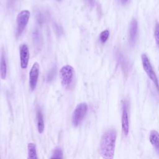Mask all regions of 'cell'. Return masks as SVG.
<instances>
[{
	"mask_svg": "<svg viewBox=\"0 0 159 159\" xmlns=\"http://www.w3.org/2000/svg\"><path fill=\"white\" fill-rule=\"evenodd\" d=\"M116 137L117 132L114 129H108L102 135L100 142V153L104 158H113Z\"/></svg>",
	"mask_w": 159,
	"mask_h": 159,
	"instance_id": "1",
	"label": "cell"
},
{
	"mask_svg": "<svg viewBox=\"0 0 159 159\" xmlns=\"http://www.w3.org/2000/svg\"><path fill=\"white\" fill-rule=\"evenodd\" d=\"M60 76L61 84L66 89H71L75 84V72L70 65H65L60 70Z\"/></svg>",
	"mask_w": 159,
	"mask_h": 159,
	"instance_id": "2",
	"label": "cell"
},
{
	"mask_svg": "<svg viewBox=\"0 0 159 159\" xmlns=\"http://www.w3.org/2000/svg\"><path fill=\"white\" fill-rule=\"evenodd\" d=\"M142 66L144 71L147 73L148 78L151 80V81L155 84L158 93H159V83L157 78V76L153 69V67L150 63L149 58L145 54H142L141 56Z\"/></svg>",
	"mask_w": 159,
	"mask_h": 159,
	"instance_id": "3",
	"label": "cell"
},
{
	"mask_svg": "<svg viewBox=\"0 0 159 159\" xmlns=\"http://www.w3.org/2000/svg\"><path fill=\"white\" fill-rule=\"evenodd\" d=\"M30 16V13L27 10H24L20 11L17 16L16 22L17 27L16 30V37H19L21 35L22 32H24L28 21L29 20Z\"/></svg>",
	"mask_w": 159,
	"mask_h": 159,
	"instance_id": "4",
	"label": "cell"
},
{
	"mask_svg": "<svg viewBox=\"0 0 159 159\" xmlns=\"http://www.w3.org/2000/svg\"><path fill=\"white\" fill-rule=\"evenodd\" d=\"M88 111V105L85 102H81L75 107L73 116L72 123L74 126H78L85 117Z\"/></svg>",
	"mask_w": 159,
	"mask_h": 159,
	"instance_id": "5",
	"label": "cell"
},
{
	"mask_svg": "<svg viewBox=\"0 0 159 159\" xmlns=\"http://www.w3.org/2000/svg\"><path fill=\"white\" fill-rule=\"evenodd\" d=\"M40 66L37 62H35L32 65L29 73V85L31 90H34L37 86L39 75Z\"/></svg>",
	"mask_w": 159,
	"mask_h": 159,
	"instance_id": "6",
	"label": "cell"
},
{
	"mask_svg": "<svg viewBox=\"0 0 159 159\" xmlns=\"http://www.w3.org/2000/svg\"><path fill=\"white\" fill-rule=\"evenodd\" d=\"M122 130L124 135L127 136L129 131V114H128V107L126 102H124L122 105Z\"/></svg>",
	"mask_w": 159,
	"mask_h": 159,
	"instance_id": "7",
	"label": "cell"
},
{
	"mask_svg": "<svg viewBox=\"0 0 159 159\" xmlns=\"http://www.w3.org/2000/svg\"><path fill=\"white\" fill-rule=\"evenodd\" d=\"M19 50L20 66L22 69H25L27 67L30 57L29 48L26 44H22L20 46Z\"/></svg>",
	"mask_w": 159,
	"mask_h": 159,
	"instance_id": "8",
	"label": "cell"
},
{
	"mask_svg": "<svg viewBox=\"0 0 159 159\" xmlns=\"http://www.w3.org/2000/svg\"><path fill=\"white\" fill-rule=\"evenodd\" d=\"M138 32V24L135 19H133L130 24L129 29V42L131 45H134Z\"/></svg>",
	"mask_w": 159,
	"mask_h": 159,
	"instance_id": "9",
	"label": "cell"
},
{
	"mask_svg": "<svg viewBox=\"0 0 159 159\" xmlns=\"http://www.w3.org/2000/svg\"><path fill=\"white\" fill-rule=\"evenodd\" d=\"M32 39H33V43L36 49H40L42 46L43 43V39L41 32L38 29H35L32 33Z\"/></svg>",
	"mask_w": 159,
	"mask_h": 159,
	"instance_id": "10",
	"label": "cell"
},
{
	"mask_svg": "<svg viewBox=\"0 0 159 159\" xmlns=\"http://www.w3.org/2000/svg\"><path fill=\"white\" fill-rule=\"evenodd\" d=\"M149 140L152 146L159 154V133L155 130H152L150 133Z\"/></svg>",
	"mask_w": 159,
	"mask_h": 159,
	"instance_id": "11",
	"label": "cell"
},
{
	"mask_svg": "<svg viewBox=\"0 0 159 159\" xmlns=\"http://www.w3.org/2000/svg\"><path fill=\"white\" fill-rule=\"evenodd\" d=\"M7 74V66L6 62L4 57V54L2 53L1 60H0V75L1 78L4 80L6 77Z\"/></svg>",
	"mask_w": 159,
	"mask_h": 159,
	"instance_id": "12",
	"label": "cell"
},
{
	"mask_svg": "<svg viewBox=\"0 0 159 159\" xmlns=\"http://www.w3.org/2000/svg\"><path fill=\"white\" fill-rule=\"evenodd\" d=\"M37 128L39 133H42L44 130V121L42 113L40 109L37 111Z\"/></svg>",
	"mask_w": 159,
	"mask_h": 159,
	"instance_id": "13",
	"label": "cell"
},
{
	"mask_svg": "<svg viewBox=\"0 0 159 159\" xmlns=\"http://www.w3.org/2000/svg\"><path fill=\"white\" fill-rule=\"evenodd\" d=\"M28 154L29 158L30 159H37L38 157L36 152V146L33 143H29L28 144Z\"/></svg>",
	"mask_w": 159,
	"mask_h": 159,
	"instance_id": "14",
	"label": "cell"
},
{
	"mask_svg": "<svg viewBox=\"0 0 159 159\" xmlns=\"http://www.w3.org/2000/svg\"><path fill=\"white\" fill-rule=\"evenodd\" d=\"M109 36V31L108 30H105L102 31L99 35V40L101 43H105L107 40L108 39V37Z\"/></svg>",
	"mask_w": 159,
	"mask_h": 159,
	"instance_id": "15",
	"label": "cell"
},
{
	"mask_svg": "<svg viewBox=\"0 0 159 159\" xmlns=\"http://www.w3.org/2000/svg\"><path fill=\"white\" fill-rule=\"evenodd\" d=\"M63 158V152L60 148L57 147L55 149L53 155L51 157V158Z\"/></svg>",
	"mask_w": 159,
	"mask_h": 159,
	"instance_id": "16",
	"label": "cell"
},
{
	"mask_svg": "<svg viewBox=\"0 0 159 159\" xmlns=\"http://www.w3.org/2000/svg\"><path fill=\"white\" fill-rule=\"evenodd\" d=\"M154 37H155L156 43L159 47V23H157L155 25Z\"/></svg>",
	"mask_w": 159,
	"mask_h": 159,
	"instance_id": "17",
	"label": "cell"
},
{
	"mask_svg": "<svg viewBox=\"0 0 159 159\" xmlns=\"http://www.w3.org/2000/svg\"><path fill=\"white\" fill-rule=\"evenodd\" d=\"M55 74H56V68H53L48 73V75H47V80L48 81H52L53 79L54 76H55Z\"/></svg>",
	"mask_w": 159,
	"mask_h": 159,
	"instance_id": "18",
	"label": "cell"
},
{
	"mask_svg": "<svg viewBox=\"0 0 159 159\" xmlns=\"http://www.w3.org/2000/svg\"><path fill=\"white\" fill-rule=\"evenodd\" d=\"M37 20L38 23L40 25H42L44 22V17H43V14H42L41 13H39L37 16Z\"/></svg>",
	"mask_w": 159,
	"mask_h": 159,
	"instance_id": "19",
	"label": "cell"
},
{
	"mask_svg": "<svg viewBox=\"0 0 159 159\" xmlns=\"http://www.w3.org/2000/svg\"><path fill=\"white\" fill-rule=\"evenodd\" d=\"M17 0H7V5L9 8H13L16 5Z\"/></svg>",
	"mask_w": 159,
	"mask_h": 159,
	"instance_id": "20",
	"label": "cell"
},
{
	"mask_svg": "<svg viewBox=\"0 0 159 159\" xmlns=\"http://www.w3.org/2000/svg\"><path fill=\"white\" fill-rule=\"evenodd\" d=\"M84 1L90 7H93L94 5V0H84Z\"/></svg>",
	"mask_w": 159,
	"mask_h": 159,
	"instance_id": "21",
	"label": "cell"
},
{
	"mask_svg": "<svg viewBox=\"0 0 159 159\" xmlns=\"http://www.w3.org/2000/svg\"><path fill=\"white\" fill-rule=\"evenodd\" d=\"M54 27H55V31L57 32V34H59V35H61V32H62V30H61V28H60L58 25H57V24H55Z\"/></svg>",
	"mask_w": 159,
	"mask_h": 159,
	"instance_id": "22",
	"label": "cell"
},
{
	"mask_svg": "<svg viewBox=\"0 0 159 159\" xmlns=\"http://www.w3.org/2000/svg\"><path fill=\"white\" fill-rule=\"evenodd\" d=\"M120 1L121 3H122V4H126V3H127V2L128 1V0H120Z\"/></svg>",
	"mask_w": 159,
	"mask_h": 159,
	"instance_id": "23",
	"label": "cell"
},
{
	"mask_svg": "<svg viewBox=\"0 0 159 159\" xmlns=\"http://www.w3.org/2000/svg\"><path fill=\"white\" fill-rule=\"evenodd\" d=\"M57 1H60L61 0H57Z\"/></svg>",
	"mask_w": 159,
	"mask_h": 159,
	"instance_id": "24",
	"label": "cell"
}]
</instances>
